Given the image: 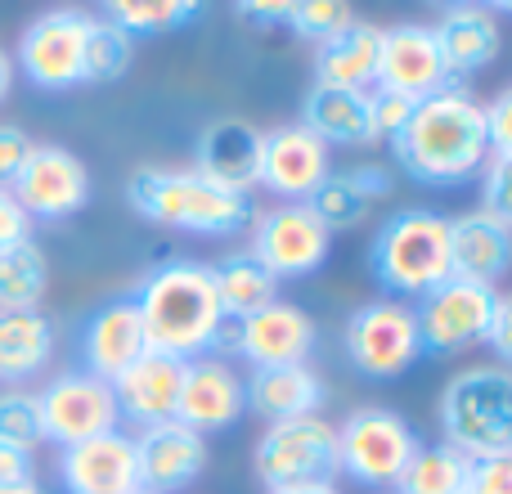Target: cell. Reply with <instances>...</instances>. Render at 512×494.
Here are the masks:
<instances>
[{"instance_id":"obj_1","label":"cell","mask_w":512,"mask_h":494,"mask_svg":"<svg viewBox=\"0 0 512 494\" xmlns=\"http://www.w3.org/2000/svg\"><path fill=\"white\" fill-rule=\"evenodd\" d=\"M396 162L423 185H459L490 162L486 104L468 90H436L418 99L414 117L391 135Z\"/></svg>"},{"instance_id":"obj_2","label":"cell","mask_w":512,"mask_h":494,"mask_svg":"<svg viewBox=\"0 0 512 494\" xmlns=\"http://www.w3.org/2000/svg\"><path fill=\"white\" fill-rule=\"evenodd\" d=\"M131 301L140 310L144 337H149L153 351L180 355V360H194V355L212 351L216 324L225 315L221 297H216L212 265L171 261L162 270H153Z\"/></svg>"},{"instance_id":"obj_3","label":"cell","mask_w":512,"mask_h":494,"mask_svg":"<svg viewBox=\"0 0 512 494\" xmlns=\"http://www.w3.org/2000/svg\"><path fill=\"white\" fill-rule=\"evenodd\" d=\"M126 198L144 221L180 234H239L252 225V198L230 194V189L203 180L198 171H171V167H140L126 180Z\"/></svg>"},{"instance_id":"obj_4","label":"cell","mask_w":512,"mask_h":494,"mask_svg":"<svg viewBox=\"0 0 512 494\" xmlns=\"http://www.w3.org/2000/svg\"><path fill=\"white\" fill-rule=\"evenodd\" d=\"M369 265L391 297H427L450 279V216L409 207L378 230L369 247Z\"/></svg>"},{"instance_id":"obj_5","label":"cell","mask_w":512,"mask_h":494,"mask_svg":"<svg viewBox=\"0 0 512 494\" xmlns=\"http://www.w3.org/2000/svg\"><path fill=\"white\" fill-rule=\"evenodd\" d=\"M445 445L468 459H495L512 450V373L504 364H472L441 391Z\"/></svg>"},{"instance_id":"obj_6","label":"cell","mask_w":512,"mask_h":494,"mask_svg":"<svg viewBox=\"0 0 512 494\" xmlns=\"http://www.w3.org/2000/svg\"><path fill=\"white\" fill-rule=\"evenodd\" d=\"M423 450L418 432L391 409H355L337 427V472L373 490H396L400 472Z\"/></svg>"},{"instance_id":"obj_7","label":"cell","mask_w":512,"mask_h":494,"mask_svg":"<svg viewBox=\"0 0 512 494\" xmlns=\"http://www.w3.org/2000/svg\"><path fill=\"white\" fill-rule=\"evenodd\" d=\"M499 297L504 292L495 283L459 279V274L436 283L427 297H418V310H414L423 355H459L463 346L486 342V328H490Z\"/></svg>"},{"instance_id":"obj_8","label":"cell","mask_w":512,"mask_h":494,"mask_svg":"<svg viewBox=\"0 0 512 494\" xmlns=\"http://www.w3.org/2000/svg\"><path fill=\"white\" fill-rule=\"evenodd\" d=\"M256 477L265 490L337 477V427L319 414L270 423L256 441Z\"/></svg>"},{"instance_id":"obj_9","label":"cell","mask_w":512,"mask_h":494,"mask_svg":"<svg viewBox=\"0 0 512 494\" xmlns=\"http://www.w3.org/2000/svg\"><path fill=\"white\" fill-rule=\"evenodd\" d=\"M346 360L364 373V378H400L405 369H414L418 355H423V342H418V324L414 310L405 301H369L360 306L351 319H346Z\"/></svg>"},{"instance_id":"obj_10","label":"cell","mask_w":512,"mask_h":494,"mask_svg":"<svg viewBox=\"0 0 512 494\" xmlns=\"http://www.w3.org/2000/svg\"><path fill=\"white\" fill-rule=\"evenodd\" d=\"M36 409H41V432L45 441H54L59 450L77 441H90V436L117 432V400L113 387L104 378L86 369L59 373L54 382H45V391L36 396Z\"/></svg>"},{"instance_id":"obj_11","label":"cell","mask_w":512,"mask_h":494,"mask_svg":"<svg viewBox=\"0 0 512 494\" xmlns=\"http://www.w3.org/2000/svg\"><path fill=\"white\" fill-rule=\"evenodd\" d=\"M328 247L333 234L315 221L306 203H279L270 212L252 216V247L248 252L274 279H301V274H315L328 261Z\"/></svg>"},{"instance_id":"obj_12","label":"cell","mask_w":512,"mask_h":494,"mask_svg":"<svg viewBox=\"0 0 512 494\" xmlns=\"http://www.w3.org/2000/svg\"><path fill=\"white\" fill-rule=\"evenodd\" d=\"M9 194L27 212V221H63V216L86 207L90 171L63 144H32L23 171L9 185Z\"/></svg>"},{"instance_id":"obj_13","label":"cell","mask_w":512,"mask_h":494,"mask_svg":"<svg viewBox=\"0 0 512 494\" xmlns=\"http://www.w3.org/2000/svg\"><path fill=\"white\" fill-rule=\"evenodd\" d=\"M90 14L81 9H50L41 14L18 41V68L41 90L81 86V54H86Z\"/></svg>"},{"instance_id":"obj_14","label":"cell","mask_w":512,"mask_h":494,"mask_svg":"<svg viewBox=\"0 0 512 494\" xmlns=\"http://www.w3.org/2000/svg\"><path fill=\"white\" fill-rule=\"evenodd\" d=\"M378 86L414 95V99H427L436 90H459L450 81V72H445V54L436 45V32L423 23H400L391 32H382Z\"/></svg>"},{"instance_id":"obj_15","label":"cell","mask_w":512,"mask_h":494,"mask_svg":"<svg viewBox=\"0 0 512 494\" xmlns=\"http://www.w3.org/2000/svg\"><path fill=\"white\" fill-rule=\"evenodd\" d=\"M243 409H248V400H243V378L230 369V360H216V355H194V360H185L176 423L207 436V432H221V427H234L243 418Z\"/></svg>"},{"instance_id":"obj_16","label":"cell","mask_w":512,"mask_h":494,"mask_svg":"<svg viewBox=\"0 0 512 494\" xmlns=\"http://www.w3.org/2000/svg\"><path fill=\"white\" fill-rule=\"evenodd\" d=\"M131 441H135V468H140L144 490H158V494L185 490L207 468V441L194 427L176 423V418L140 427V436H131Z\"/></svg>"},{"instance_id":"obj_17","label":"cell","mask_w":512,"mask_h":494,"mask_svg":"<svg viewBox=\"0 0 512 494\" xmlns=\"http://www.w3.org/2000/svg\"><path fill=\"white\" fill-rule=\"evenodd\" d=\"M315 319L292 301H270L256 315L239 319V355L252 369H279V364H306L315 351Z\"/></svg>"},{"instance_id":"obj_18","label":"cell","mask_w":512,"mask_h":494,"mask_svg":"<svg viewBox=\"0 0 512 494\" xmlns=\"http://www.w3.org/2000/svg\"><path fill=\"white\" fill-rule=\"evenodd\" d=\"M328 176V144L306 126H274L261 135V185L288 203H306Z\"/></svg>"},{"instance_id":"obj_19","label":"cell","mask_w":512,"mask_h":494,"mask_svg":"<svg viewBox=\"0 0 512 494\" xmlns=\"http://www.w3.org/2000/svg\"><path fill=\"white\" fill-rule=\"evenodd\" d=\"M59 477L68 494H131L140 490L135 441L126 432H104L59 454Z\"/></svg>"},{"instance_id":"obj_20","label":"cell","mask_w":512,"mask_h":494,"mask_svg":"<svg viewBox=\"0 0 512 494\" xmlns=\"http://www.w3.org/2000/svg\"><path fill=\"white\" fill-rule=\"evenodd\" d=\"M180 378H185V360L149 346L131 369H122L113 382H108V387H113V400H117V418H131V423H140V427L176 418Z\"/></svg>"},{"instance_id":"obj_21","label":"cell","mask_w":512,"mask_h":494,"mask_svg":"<svg viewBox=\"0 0 512 494\" xmlns=\"http://www.w3.org/2000/svg\"><path fill=\"white\" fill-rule=\"evenodd\" d=\"M261 135L252 122L225 117L212 122L194 144V167L203 180L230 189V194H252L261 185Z\"/></svg>"},{"instance_id":"obj_22","label":"cell","mask_w":512,"mask_h":494,"mask_svg":"<svg viewBox=\"0 0 512 494\" xmlns=\"http://www.w3.org/2000/svg\"><path fill=\"white\" fill-rule=\"evenodd\" d=\"M149 351V337H144L140 310H135L131 297L113 301V306L95 310L81 328V360H86V373L113 382L122 369H131L140 355Z\"/></svg>"},{"instance_id":"obj_23","label":"cell","mask_w":512,"mask_h":494,"mask_svg":"<svg viewBox=\"0 0 512 494\" xmlns=\"http://www.w3.org/2000/svg\"><path fill=\"white\" fill-rule=\"evenodd\" d=\"M432 32L445 54V72H450V81L459 90H463V77L490 68L499 59V45H504L499 18L486 5H450Z\"/></svg>"},{"instance_id":"obj_24","label":"cell","mask_w":512,"mask_h":494,"mask_svg":"<svg viewBox=\"0 0 512 494\" xmlns=\"http://www.w3.org/2000/svg\"><path fill=\"white\" fill-rule=\"evenodd\" d=\"M512 256V221L486 212H463L450 221V274L477 283H495Z\"/></svg>"},{"instance_id":"obj_25","label":"cell","mask_w":512,"mask_h":494,"mask_svg":"<svg viewBox=\"0 0 512 494\" xmlns=\"http://www.w3.org/2000/svg\"><path fill=\"white\" fill-rule=\"evenodd\" d=\"M243 400L252 414L283 423V418H310L324 409V378L310 364H279V369H252L243 382Z\"/></svg>"},{"instance_id":"obj_26","label":"cell","mask_w":512,"mask_h":494,"mask_svg":"<svg viewBox=\"0 0 512 494\" xmlns=\"http://www.w3.org/2000/svg\"><path fill=\"white\" fill-rule=\"evenodd\" d=\"M378 50H382V27L360 23V18L346 23L337 36L319 41L315 86H342V90L378 86Z\"/></svg>"},{"instance_id":"obj_27","label":"cell","mask_w":512,"mask_h":494,"mask_svg":"<svg viewBox=\"0 0 512 494\" xmlns=\"http://www.w3.org/2000/svg\"><path fill=\"white\" fill-rule=\"evenodd\" d=\"M301 126L310 135H319L324 144H346V149L378 144V131H373L369 117V90L315 86L301 104Z\"/></svg>"},{"instance_id":"obj_28","label":"cell","mask_w":512,"mask_h":494,"mask_svg":"<svg viewBox=\"0 0 512 494\" xmlns=\"http://www.w3.org/2000/svg\"><path fill=\"white\" fill-rule=\"evenodd\" d=\"M54 355V324L41 310H0V382L45 373Z\"/></svg>"},{"instance_id":"obj_29","label":"cell","mask_w":512,"mask_h":494,"mask_svg":"<svg viewBox=\"0 0 512 494\" xmlns=\"http://www.w3.org/2000/svg\"><path fill=\"white\" fill-rule=\"evenodd\" d=\"M212 279H216L221 310L234 319H248L261 306L279 301V279H274L252 252H230L221 265H212Z\"/></svg>"},{"instance_id":"obj_30","label":"cell","mask_w":512,"mask_h":494,"mask_svg":"<svg viewBox=\"0 0 512 494\" xmlns=\"http://www.w3.org/2000/svg\"><path fill=\"white\" fill-rule=\"evenodd\" d=\"M50 292V261L36 239L0 247V310H36Z\"/></svg>"},{"instance_id":"obj_31","label":"cell","mask_w":512,"mask_h":494,"mask_svg":"<svg viewBox=\"0 0 512 494\" xmlns=\"http://www.w3.org/2000/svg\"><path fill=\"white\" fill-rule=\"evenodd\" d=\"M108 23H117L131 36H167L198 23L207 0H99Z\"/></svg>"},{"instance_id":"obj_32","label":"cell","mask_w":512,"mask_h":494,"mask_svg":"<svg viewBox=\"0 0 512 494\" xmlns=\"http://www.w3.org/2000/svg\"><path fill=\"white\" fill-rule=\"evenodd\" d=\"M468 454L454 445H423L405 472H400L396 490L400 494H463L468 486Z\"/></svg>"},{"instance_id":"obj_33","label":"cell","mask_w":512,"mask_h":494,"mask_svg":"<svg viewBox=\"0 0 512 494\" xmlns=\"http://www.w3.org/2000/svg\"><path fill=\"white\" fill-rule=\"evenodd\" d=\"M135 63V36L108 18H90L86 54H81V81H117Z\"/></svg>"},{"instance_id":"obj_34","label":"cell","mask_w":512,"mask_h":494,"mask_svg":"<svg viewBox=\"0 0 512 494\" xmlns=\"http://www.w3.org/2000/svg\"><path fill=\"white\" fill-rule=\"evenodd\" d=\"M306 207L315 212V221L324 225L328 234H337V230H355V225H364V216H369L373 203L351 185V180H346V171H342V176H333V171H328V176L310 189Z\"/></svg>"},{"instance_id":"obj_35","label":"cell","mask_w":512,"mask_h":494,"mask_svg":"<svg viewBox=\"0 0 512 494\" xmlns=\"http://www.w3.org/2000/svg\"><path fill=\"white\" fill-rule=\"evenodd\" d=\"M0 441L18 445V450H36L45 441L41 432V409H36V396L23 387H5L0 391Z\"/></svg>"},{"instance_id":"obj_36","label":"cell","mask_w":512,"mask_h":494,"mask_svg":"<svg viewBox=\"0 0 512 494\" xmlns=\"http://www.w3.org/2000/svg\"><path fill=\"white\" fill-rule=\"evenodd\" d=\"M346 23H355V9L351 0H297L288 14V27L297 36H306V41H328V36H337Z\"/></svg>"},{"instance_id":"obj_37","label":"cell","mask_w":512,"mask_h":494,"mask_svg":"<svg viewBox=\"0 0 512 494\" xmlns=\"http://www.w3.org/2000/svg\"><path fill=\"white\" fill-rule=\"evenodd\" d=\"M418 99L414 95H400V90H387L378 86L369 95V117H373V131H378V140H391V135H400V126L414 117Z\"/></svg>"},{"instance_id":"obj_38","label":"cell","mask_w":512,"mask_h":494,"mask_svg":"<svg viewBox=\"0 0 512 494\" xmlns=\"http://www.w3.org/2000/svg\"><path fill=\"white\" fill-rule=\"evenodd\" d=\"M463 494H512V463H508V454H495V459H472Z\"/></svg>"},{"instance_id":"obj_39","label":"cell","mask_w":512,"mask_h":494,"mask_svg":"<svg viewBox=\"0 0 512 494\" xmlns=\"http://www.w3.org/2000/svg\"><path fill=\"white\" fill-rule=\"evenodd\" d=\"M486 140H490V158H512V95L508 90L486 108Z\"/></svg>"},{"instance_id":"obj_40","label":"cell","mask_w":512,"mask_h":494,"mask_svg":"<svg viewBox=\"0 0 512 494\" xmlns=\"http://www.w3.org/2000/svg\"><path fill=\"white\" fill-rule=\"evenodd\" d=\"M27 153H32V140L18 126H0V189L14 185V176L23 171Z\"/></svg>"},{"instance_id":"obj_41","label":"cell","mask_w":512,"mask_h":494,"mask_svg":"<svg viewBox=\"0 0 512 494\" xmlns=\"http://www.w3.org/2000/svg\"><path fill=\"white\" fill-rule=\"evenodd\" d=\"M508 176H512V158H490L486 162V212L504 216V221H512Z\"/></svg>"},{"instance_id":"obj_42","label":"cell","mask_w":512,"mask_h":494,"mask_svg":"<svg viewBox=\"0 0 512 494\" xmlns=\"http://www.w3.org/2000/svg\"><path fill=\"white\" fill-rule=\"evenodd\" d=\"M18 239H32V221H27V212L14 203V194L0 189V247L18 243Z\"/></svg>"},{"instance_id":"obj_43","label":"cell","mask_w":512,"mask_h":494,"mask_svg":"<svg viewBox=\"0 0 512 494\" xmlns=\"http://www.w3.org/2000/svg\"><path fill=\"white\" fill-rule=\"evenodd\" d=\"M292 5H297V0H234V9H239L243 18H252V23H261V27L288 23Z\"/></svg>"},{"instance_id":"obj_44","label":"cell","mask_w":512,"mask_h":494,"mask_svg":"<svg viewBox=\"0 0 512 494\" xmlns=\"http://www.w3.org/2000/svg\"><path fill=\"white\" fill-rule=\"evenodd\" d=\"M346 180H351V185L360 189L369 203H378V198H387L391 189H396V180H391L382 167H351V171H346Z\"/></svg>"},{"instance_id":"obj_45","label":"cell","mask_w":512,"mask_h":494,"mask_svg":"<svg viewBox=\"0 0 512 494\" xmlns=\"http://www.w3.org/2000/svg\"><path fill=\"white\" fill-rule=\"evenodd\" d=\"M486 342L495 346V355H499V360H508V355H512V301H508V297H499L495 315H490Z\"/></svg>"},{"instance_id":"obj_46","label":"cell","mask_w":512,"mask_h":494,"mask_svg":"<svg viewBox=\"0 0 512 494\" xmlns=\"http://www.w3.org/2000/svg\"><path fill=\"white\" fill-rule=\"evenodd\" d=\"M23 477H32V450H18V445L0 441V486L23 481Z\"/></svg>"},{"instance_id":"obj_47","label":"cell","mask_w":512,"mask_h":494,"mask_svg":"<svg viewBox=\"0 0 512 494\" xmlns=\"http://www.w3.org/2000/svg\"><path fill=\"white\" fill-rule=\"evenodd\" d=\"M270 494H342V490H337L333 481H301V486H279Z\"/></svg>"},{"instance_id":"obj_48","label":"cell","mask_w":512,"mask_h":494,"mask_svg":"<svg viewBox=\"0 0 512 494\" xmlns=\"http://www.w3.org/2000/svg\"><path fill=\"white\" fill-rule=\"evenodd\" d=\"M0 494H45V486L36 477H23V481H9V486H0Z\"/></svg>"},{"instance_id":"obj_49","label":"cell","mask_w":512,"mask_h":494,"mask_svg":"<svg viewBox=\"0 0 512 494\" xmlns=\"http://www.w3.org/2000/svg\"><path fill=\"white\" fill-rule=\"evenodd\" d=\"M9 86H14V63H9V54L0 50V104H5Z\"/></svg>"},{"instance_id":"obj_50","label":"cell","mask_w":512,"mask_h":494,"mask_svg":"<svg viewBox=\"0 0 512 494\" xmlns=\"http://www.w3.org/2000/svg\"><path fill=\"white\" fill-rule=\"evenodd\" d=\"M445 5H481V0H445Z\"/></svg>"},{"instance_id":"obj_51","label":"cell","mask_w":512,"mask_h":494,"mask_svg":"<svg viewBox=\"0 0 512 494\" xmlns=\"http://www.w3.org/2000/svg\"><path fill=\"white\" fill-rule=\"evenodd\" d=\"M131 494H158V490H144V486H140V490H131Z\"/></svg>"}]
</instances>
